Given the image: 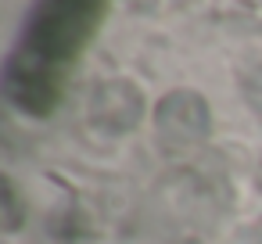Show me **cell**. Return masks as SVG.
<instances>
[{
  "instance_id": "obj_1",
  "label": "cell",
  "mask_w": 262,
  "mask_h": 244,
  "mask_svg": "<svg viewBox=\"0 0 262 244\" xmlns=\"http://www.w3.org/2000/svg\"><path fill=\"white\" fill-rule=\"evenodd\" d=\"M104 0H40L33 22L26 26V51L29 65L8 69V97L22 104L26 112H40L36 94H47L54 101L61 90H54V65H65L86 40L97 22Z\"/></svg>"
},
{
  "instance_id": "obj_2",
  "label": "cell",
  "mask_w": 262,
  "mask_h": 244,
  "mask_svg": "<svg viewBox=\"0 0 262 244\" xmlns=\"http://www.w3.org/2000/svg\"><path fill=\"white\" fill-rule=\"evenodd\" d=\"M212 133V108L198 90H172L155 104V144L169 154L205 144Z\"/></svg>"
},
{
  "instance_id": "obj_3",
  "label": "cell",
  "mask_w": 262,
  "mask_h": 244,
  "mask_svg": "<svg viewBox=\"0 0 262 244\" xmlns=\"http://www.w3.org/2000/svg\"><path fill=\"white\" fill-rule=\"evenodd\" d=\"M140 119H144V94L137 90V83H129V79H104L94 90L90 122L101 133L122 137V133L137 129Z\"/></svg>"
},
{
  "instance_id": "obj_4",
  "label": "cell",
  "mask_w": 262,
  "mask_h": 244,
  "mask_svg": "<svg viewBox=\"0 0 262 244\" xmlns=\"http://www.w3.org/2000/svg\"><path fill=\"white\" fill-rule=\"evenodd\" d=\"M18 226H22V197H18L15 183L4 180V230L15 233Z\"/></svg>"
},
{
  "instance_id": "obj_5",
  "label": "cell",
  "mask_w": 262,
  "mask_h": 244,
  "mask_svg": "<svg viewBox=\"0 0 262 244\" xmlns=\"http://www.w3.org/2000/svg\"><path fill=\"white\" fill-rule=\"evenodd\" d=\"M244 90H248V97H251V101H258V104H262V65H258V72H255V76H244Z\"/></svg>"
},
{
  "instance_id": "obj_6",
  "label": "cell",
  "mask_w": 262,
  "mask_h": 244,
  "mask_svg": "<svg viewBox=\"0 0 262 244\" xmlns=\"http://www.w3.org/2000/svg\"><path fill=\"white\" fill-rule=\"evenodd\" d=\"M251 244H262V219L251 226Z\"/></svg>"
},
{
  "instance_id": "obj_7",
  "label": "cell",
  "mask_w": 262,
  "mask_h": 244,
  "mask_svg": "<svg viewBox=\"0 0 262 244\" xmlns=\"http://www.w3.org/2000/svg\"><path fill=\"white\" fill-rule=\"evenodd\" d=\"M255 187L262 190V162H258V172H255Z\"/></svg>"
},
{
  "instance_id": "obj_8",
  "label": "cell",
  "mask_w": 262,
  "mask_h": 244,
  "mask_svg": "<svg viewBox=\"0 0 262 244\" xmlns=\"http://www.w3.org/2000/svg\"><path fill=\"white\" fill-rule=\"evenodd\" d=\"M183 244H201V240H194V237H190V240H183Z\"/></svg>"
}]
</instances>
